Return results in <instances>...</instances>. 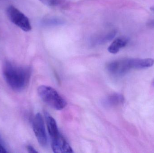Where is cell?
<instances>
[{"mask_svg": "<svg viewBox=\"0 0 154 153\" xmlns=\"http://www.w3.org/2000/svg\"><path fill=\"white\" fill-rule=\"evenodd\" d=\"M45 5L50 7H54L59 5L62 2V0H39Z\"/></svg>", "mask_w": 154, "mask_h": 153, "instance_id": "obj_11", "label": "cell"}, {"mask_svg": "<svg viewBox=\"0 0 154 153\" xmlns=\"http://www.w3.org/2000/svg\"><path fill=\"white\" fill-rule=\"evenodd\" d=\"M151 10H152V12H153L154 13V7H152V8H151Z\"/></svg>", "mask_w": 154, "mask_h": 153, "instance_id": "obj_15", "label": "cell"}, {"mask_svg": "<svg viewBox=\"0 0 154 153\" xmlns=\"http://www.w3.org/2000/svg\"><path fill=\"white\" fill-rule=\"evenodd\" d=\"M7 152L6 149L3 147L2 144L0 143V153H6Z\"/></svg>", "mask_w": 154, "mask_h": 153, "instance_id": "obj_14", "label": "cell"}, {"mask_svg": "<svg viewBox=\"0 0 154 153\" xmlns=\"http://www.w3.org/2000/svg\"><path fill=\"white\" fill-rule=\"evenodd\" d=\"M51 147L54 153H73L71 146L62 135L60 134L57 138L51 140Z\"/></svg>", "mask_w": 154, "mask_h": 153, "instance_id": "obj_6", "label": "cell"}, {"mask_svg": "<svg viewBox=\"0 0 154 153\" xmlns=\"http://www.w3.org/2000/svg\"><path fill=\"white\" fill-rule=\"evenodd\" d=\"M46 124L51 139L53 140L58 137L61 134L60 133L55 119L48 112H44Z\"/></svg>", "mask_w": 154, "mask_h": 153, "instance_id": "obj_7", "label": "cell"}, {"mask_svg": "<svg viewBox=\"0 0 154 153\" xmlns=\"http://www.w3.org/2000/svg\"><path fill=\"white\" fill-rule=\"evenodd\" d=\"M2 72L7 84L16 91L22 90L26 87L31 74L30 67L19 66L9 61L4 63Z\"/></svg>", "mask_w": 154, "mask_h": 153, "instance_id": "obj_1", "label": "cell"}, {"mask_svg": "<svg viewBox=\"0 0 154 153\" xmlns=\"http://www.w3.org/2000/svg\"><path fill=\"white\" fill-rule=\"evenodd\" d=\"M153 85L154 86V80L153 82Z\"/></svg>", "mask_w": 154, "mask_h": 153, "instance_id": "obj_16", "label": "cell"}, {"mask_svg": "<svg viewBox=\"0 0 154 153\" xmlns=\"http://www.w3.org/2000/svg\"><path fill=\"white\" fill-rule=\"evenodd\" d=\"M132 69H144L152 66L154 60L151 58H131Z\"/></svg>", "mask_w": 154, "mask_h": 153, "instance_id": "obj_8", "label": "cell"}, {"mask_svg": "<svg viewBox=\"0 0 154 153\" xmlns=\"http://www.w3.org/2000/svg\"><path fill=\"white\" fill-rule=\"evenodd\" d=\"M27 149L29 153H36L38 152L35 150V148L32 147L31 146H27Z\"/></svg>", "mask_w": 154, "mask_h": 153, "instance_id": "obj_13", "label": "cell"}, {"mask_svg": "<svg viewBox=\"0 0 154 153\" xmlns=\"http://www.w3.org/2000/svg\"><path fill=\"white\" fill-rule=\"evenodd\" d=\"M128 41V39L125 37L117 38L109 46L108 50L111 54H117L121 49L127 45Z\"/></svg>", "mask_w": 154, "mask_h": 153, "instance_id": "obj_9", "label": "cell"}, {"mask_svg": "<svg viewBox=\"0 0 154 153\" xmlns=\"http://www.w3.org/2000/svg\"><path fill=\"white\" fill-rule=\"evenodd\" d=\"M124 99V97L121 94L114 93L106 98L104 103L107 107H114L123 103Z\"/></svg>", "mask_w": 154, "mask_h": 153, "instance_id": "obj_10", "label": "cell"}, {"mask_svg": "<svg viewBox=\"0 0 154 153\" xmlns=\"http://www.w3.org/2000/svg\"><path fill=\"white\" fill-rule=\"evenodd\" d=\"M45 23L47 25H54V24H60L61 22L60 20L57 19H50L46 20L44 21Z\"/></svg>", "mask_w": 154, "mask_h": 153, "instance_id": "obj_12", "label": "cell"}, {"mask_svg": "<svg viewBox=\"0 0 154 153\" xmlns=\"http://www.w3.org/2000/svg\"><path fill=\"white\" fill-rule=\"evenodd\" d=\"M106 68L109 73L113 75H124L132 69L131 58H124L112 61L107 65Z\"/></svg>", "mask_w": 154, "mask_h": 153, "instance_id": "obj_5", "label": "cell"}, {"mask_svg": "<svg viewBox=\"0 0 154 153\" xmlns=\"http://www.w3.org/2000/svg\"><path fill=\"white\" fill-rule=\"evenodd\" d=\"M0 141H1V139H0Z\"/></svg>", "mask_w": 154, "mask_h": 153, "instance_id": "obj_17", "label": "cell"}, {"mask_svg": "<svg viewBox=\"0 0 154 153\" xmlns=\"http://www.w3.org/2000/svg\"><path fill=\"white\" fill-rule=\"evenodd\" d=\"M32 128L39 144L46 147L48 144V137L45 130L44 120L40 113H37L32 121Z\"/></svg>", "mask_w": 154, "mask_h": 153, "instance_id": "obj_4", "label": "cell"}, {"mask_svg": "<svg viewBox=\"0 0 154 153\" xmlns=\"http://www.w3.org/2000/svg\"><path fill=\"white\" fill-rule=\"evenodd\" d=\"M6 13L11 21L21 29L26 32L31 30L29 20L16 7L13 5H9L6 9Z\"/></svg>", "mask_w": 154, "mask_h": 153, "instance_id": "obj_3", "label": "cell"}, {"mask_svg": "<svg viewBox=\"0 0 154 153\" xmlns=\"http://www.w3.org/2000/svg\"><path fill=\"white\" fill-rule=\"evenodd\" d=\"M38 93L45 103L54 109L61 110L66 106L64 98L52 87L41 85L38 88Z\"/></svg>", "mask_w": 154, "mask_h": 153, "instance_id": "obj_2", "label": "cell"}]
</instances>
